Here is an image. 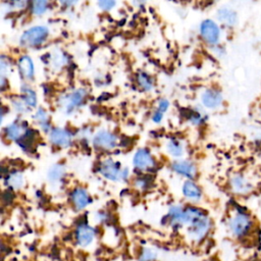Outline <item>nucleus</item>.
Masks as SVG:
<instances>
[{
	"label": "nucleus",
	"instance_id": "f257e3e1",
	"mask_svg": "<svg viewBox=\"0 0 261 261\" xmlns=\"http://www.w3.org/2000/svg\"><path fill=\"white\" fill-rule=\"evenodd\" d=\"M228 228L234 238L244 240L254 230L255 224L249 213L245 211H237L228 221Z\"/></svg>",
	"mask_w": 261,
	"mask_h": 261
},
{
	"label": "nucleus",
	"instance_id": "f03ea898",
	"mask_svg": "<svg viewBox=\"0 0 261 261\" xmlns=\"http://www.w3.org/2000/svg\"><path fill=\"white\" fill-rule=\"evenodd\" d=\"M188 226L189 236L194 241H201L208 233L211 223L207 215L203 211L198 209Z\"/></svg>",
	"mask_w": 261,
	"mask_h": 261
},
{
	"label": "nucleus",
	"instance_id": "7ed1b4c3",
	"mask_svg": "<svg viewBox=\"0 0 261 261\" xmlns=\"http://www.w3.org/2000/svg\"><path fill=\"white\" fill-rule=\"evenodd\" d=\"M99 172L107 179L109 180H119V179H125L128 175V171L126 168H120V164L113 159H105L103 160L99 167Z\"/></svg>",
	"mask_w": 261,
	"mask_h": 261
},
{
	"label": "nucleus",
	"instance_id": "20e7f679",
	"mask_svg": "<svg viewBox=\"0 0 261 261\" xmlns=\"http://www.w3.org/2000/svg\"><path fill=\"white\" fill-rule=\"evenodd\" d=\"M49 35V30L45 25H35L24 31L20 37V44L23 46L34 47L45 42Z\"/></svg>",
	"mask_w": 261,
	"mask_h": 261
},
{
	"label": "nucleus",
	"instance_id": "39448f33",
	"mask_svg": "<svg viewBox=\"0 0 261 261\" xmlns=\"http://www.w3.org/2000/svg\"><path fill=\"white\" fill-rule=\"evenodd\" d=\"M200 34L203 40L210 45L217 44L220 38L219 27L212 19H205L201 22Z\"/></svg>",
	"mask_w": 261,
	"mask_h": 261
},
{
	"label": "nucleus",
	"instance_id": "423d86ee",
	"mask_svg": "<svg viewBox=\"0 0 261 261\" xmlns=\"http://www.w3.org/2000/svg\"><path fill=\"white\" fill-rule=\"evenodd\" d=\"M93 144L95 147L104 150L113 149L117 144L116 136L109 130H99L93 138Z\"/></svg>",
	"mask_w": 261,
	"mask_h": 261
},
{
	"label": "nucleus",
	"instance_id": "0eeeda50",
	"mask_svg": "<svg viewBox=\"0 0 261 261\" xmlns=\"http://www.w3.org/2000/svg\"><path fill=\"white\" fill-rule=\"evenodd\" d=\"M133 163L134 166L139 170H150L155 166V160L153 156L145 148H141L135 153Z\"/></svg>",
	"mask_w": 261,
	"mask_h": 261
},
{
	"label": "nucleus",
	"instance_id": "6e6552de",
	"mask_svg": "<svg viewBox=\"0 0 261 261\" xmlns=\"http://www.w3.org/2000/svg\"><path fill=\"white\" fill-rule=\"evenodd\" d=\"M50 142L57 147L66 148L71 143V135L68 130L61 127L52 128L49 134Z\"/></svg>",
	"mask_w": 261,
	"mask_h": 261
},
{
	"label": "nucleus",
	"instance_id": "1a4fd4ad",
	"mask_svg": "<svg viewBox=\"0 0 261 261\" xmlns=\"http://www.w3.org/2000/svg\"><path fill=\"white\" fill-rule=\"evenodd\" d=\"M201 101L205 107L214 109L222 103V95L218 90L208 89L202 93Z\"/></svg>",
	"mask_w": 261,
	"mask_h": 261
},
{
	"label": "nucleus",
	"instance_id": "9d476101",
	"mask_svg": "<svg viewBox=\"0 0 261 261\" xmlns=\"http://www.w3.org/2000/svg\"><path fill=\"white\" fill-rule=\"evenodd\" d=\"M86 98V91L84 89H76L66 95L64 107L66 112H71L74 108L80 106Z\"/></svg>",
	"mask_w": 261,
	"mask_h": 261
},
{
	"label": "nucleus",
	"instance_id": "9b49d317",
	"mask_svg": "<svg viewBox=\"0 0 261 261\" xmlns=\"http://www.w3.org/2000/svg\"><path fill=\"white\" fill-rule=\"evenodd\" d=\"M230 186L238 194H247L253 188L251 181L242 173H237L230 178Z\"/></svg>",
	"mask_w": 261,
	"mask_h": 261
},
{
	"label": "nucleus",
	"instance_id": "f8f14e48",
	"mask_svg": "<svg viewBox=\"0 0 261 261\" xmlns=\"http://www.w3.org/2000/svg\"><path fill=\"white\" fill-rule=\"evenodd\" d=\"M171 168L174 172L186 176L188 178H193L196 175L197 168L194 163L187 161V160H180V161H175L172 163Z\"/></svg>",
	"mask_w": 261,
	"mask_h": 261
},
{
	"label": "nucleus",
	"instance_id": "ddd939ff",
	"mask_svg": "<svg viewBox=\"0 0 261 261\" xmlns=\"http://www.w3.org/2000/svg\"><path fill=\"white\" fill-rule=\"evenodd\" d=\"M70 198H71V202H72L73 206L77 210H82V209L86 208L91 202L90 195L84 188L74 189L70 195Z\"/></svg>",
	"mask_w": 261,
	"mask_h": 261
},
{
	"label": "nucleus",
	"instance_id": "4468645a",
	"mask_svg": "<svg viewBox=\"0 0 261 261\" xmlns=\"http://www.w3.org/2000/svg\"><path fill=\"white\" fill-rule=\"evenodd\" d=\"M75 236L79 245L82 247H86L93 242L95 237V230L93 227L87 224H81L76 229Z\"/></svg>",
	"mask_w": 261,
	"mask_h": 261
},
{
	"label": "nucleus",
	"instance_id": "2eb2a0df",
	"mask_svg": "<svg viewBox=\"0 0 261 261\" xmlns=\"http://www.w3.org/2000/svg\"><path fill=\"white\" fill-rule=\"evenodd\" d=\"M18 69L23 79H32L35 73L34 62L28 55H23L18 59Z\"/></svg>",
	"mask_w": 261,
	"mask_h": 261
},
{
	"label": "nucleus",
	"instance_id": "dca6fc26",
	"mask_svg": "<svg viewBox=\"0 0 261 261\" xmlns=\"http://www.w3.org/2000/svg\"><path fill=\"white\" fill-rule=\"evenodd\" d=\"M182 193L186 198L192 201H199L201 199L202 193L200 188L192 180H187L182 186Z\"/></svg>",
	"mask_w": 261,
	"mask_h": 261
},
{
	"label": "nucleus",
	"instance_id": "f3484780",
	"mask_svg": "<svg viewBox=\"0 0 261 261\" xmlns=\"http://www.w3.org/2000/svg\"><path fill=\"white\" fill-rule=\"evenodd\" d=\"M27 130L28 129L25 128L24 124H20L18 122H13V123H10L9 125H7L5 133H6V136L8 139L15 140L17 142L24 136Z\"/></svg>",
	"mask_w": 261,
	"mask_h": 261
},
{
	"label": "nucleus",
	"instance_id": "a211bd4d",
	"mask_svg": "<svg viewBox=\"0 0 261 261\" xmlns=\"http://www.w3.org/2000/svg\"><path fill=\"white\" fill-rule=\"evenodd\" d=\"M217 17L221 22H223L224 24L229 25V27L234 25L238 21V16H237L236 11H233L232 9L227 8V7L220 8L217 11Z\"/></svg>",
	"mask_w": 261,
	"mask_h": 261
},
{
	"label": "nucleus",
	"instance_id": "6ab92c4d",
	"mask_svg": "<svg viewBox=\"0 0 261 261\" xmlns=\"http://www.w3.org/2000/svg\"><path fill=\"white\" fill-rule=\"evenodd\" d=\"M64 173H65L64 167L60 164H55L51 166L50 169L48 170V174H47L48 180L51 182H57L63 177Z\"/></svg>",
	"mask_w": 261,
	"mask_h": 261
},
{
	"label": "nucleus",
	"instance_id": "aec40b11",
	"mask_svg": "<svg viewBox=\"0 0 261 261\" xmlns=\"http://www.w3.org/2000/svg\"><path fill=\"white\" fill-rule=\"evenodd\" d=\"M35 119L38 121V123L41 125L42 129L44 132H48L50 129V123H49V116L45 109L39 108L35 114Z\"/></svg>",
	"mask_w": 261,
	"mask_h": 261
},
{
	"label": "nucleus",
	"instance_id": "412c9836",
	"mask_svg": "<svg viewBox=\"0 0 261 261\" xmlns=\"http://www.w3.org/2000/svg\"><path fill=\"white\" fill-rule=\"evenodd\" d=\"M22 92V100L28 105V107H35L37 105V96L36 93L29 87L24 86L21 89Z\"/></svg>",
	"mask_w": 261,
	"mask_h": 261
},
{
	"label": "nucleus",
	"instance_id": "4be33fe9",
	"mask_svg": "<svg viewBox=\"0 0 261 261\" xmlns=\"http://www.w3.org/2000/svg\"><path fill=\"white\" fill-rule=\"evenodd\" d=\"M167 150H168V153L173 157H180L184 153V148L181 144L175 139H170L168 141Z\"/></svg>",
	"mask_w": 261,
	"mask_h": 261
},
{
	"label": "nucleus",
	"instance_id": "5701e85b",
	"mask_svg": "<svg viewBox=\"0 0 261 261\" xmlns=\"http://www.w3.org/2000/svg\"><path fill=\"white\" fill-rule=\"evenodd\" d=\"M6 181L7 186H9L11 189H19L23 184L22 175L18 172H12L8 174Z\"/></svg>",
	"mask_w": 261,
	"mask_h": 261
},
{
	"label": "nucleus",
	"instance_id": "b1692460",
	"mask_svg": "<svg viewBox=\"0 0 261 261\" xmlns=\"http://www.w3.org/2000/svg\"><path fill=\"white\" fill-rule=\"evenodd\" d=\"M47 8H48V2L47 1L39 0V1H34L32 3V11L36 15L43 14L44 12H46Z\"/></svg>",
	"mask_w": 261,
	"mask_h": 261
},
{
	"label": "nucleus",
	"instance_id": "393cba45",
	"mask_svg": "<svg viewBox=\"0 0 261 261\" xmlns=\"http://www.w3.org/2000/svg\"><path fill=\"white\" fill-rule=\"evenodd\" d=\"M138 84L145 91H149L153 86L152 80L150 79V76L144 72H141L138 74Z\"/></svg>",
	"mask_w": 261,
	"mask_h": 261
},
{
	"label": "nucleus",
	"instance_id": "a878e982",
	"mask_svg": "<svg viewBox=\"0 0 261 261\" xmlns=\"http://www.w3.org/2000/svg\"><path fill=\"white\" fill-rule=\"evenodd\" d=\"M155 257H156V253L153 250H151L149 248H145L142 251L139 261H152L153 259H155Z\"/></svg>",
	"mask_w": 261,
	"mask_h": 261
},
{
	"label": "nucleus",
	"instance_id": "bb28decb",
	"mask_svg": "<svg viewBox=\"0 0 261 261\" xmlns=\"http://www.w3.org/2000/svg\"><path fill=\"white\" fill-rule=\"evenodd\" d=\"M115 4H116V2L111 1V0H103V1L98 2V5L104 10H110L113 6H115Z\"/></svg>",
	"mask_w": 261,
	"mask_h": 261
},
{
	"label": "nucleus",
	"instance_id": "cd10ccee",
	"mask_svg": "<svg viewBox=\"0 0 261 261\" xmlns=\"http://www.w3.org/2000/svg\"><path fill=\"white\" fill-rule=\"evenodd\" d=\"M14 108L19 112H25L28 110V105L23 102V100H16L13 102Z\"/></svg>",
	"mask_w": 261,
	"mask_h": 261
},
{
	"label": "nucleus",
	"instance_id": "c85d7f7f",
	"mask_svg": "<svg viewBox=\"0 0 261 261\" xmlns=\"http://www.w3.org/2000/svg\"><path fill=\"white\" fill-rule=\"evenodd\" d=\"M168 106H169V102L166 100V99H161L158 103V108L157 110L161 113H164L167 109H168Z\"/></svg>",
	"mask_w": 261,
	"mask_h": 261
},
{
	"label": "nucleus",
	"instance_id": "c756f323",
	"mask_svg": "<svg viewBox=\"0 0 261 261\" xmlns=\"http://www.w3.org/2000/svg\"><path fill=\"white\" fill-rule=\"evenodd\" d=\"M162 118H163V113L159 112L158 110L156 112H154V114L152 116V119L154 122H160L162 120Z\"/></svg>",
	"mask_w": 261,
	"mask_h": 261
},
{
	"label": "nucleus",
	"instance_id": "7c9ffc66",
	"mask_svg": "<svg viewBox=\"0 0 261 261\" xmlns=\"http://www.w3.org/2000/svg\"><path fill=\"white\" fill-rule=\"evenodd\" d=\"M260 213H261V209H260Z\"/></svg>",
	"mask_w": 261,
	"mask_h": 261
}]
</instances>
